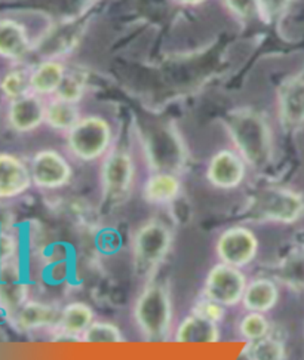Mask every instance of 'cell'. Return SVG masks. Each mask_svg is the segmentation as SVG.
<instances>
[{"label": "cell", "mask_w": 304, "mask_h": 360, "mask_svg": "<svg viewBox=\"0 0 304 360\" xmlns=\"http://www.w3.org/2000/svg\"><path fill=\"white\" fill-rule=\"evenodd\" d=\"M179 191L182 183L175 172L156 171L146 179L143 196L151 205H168L178 198Z\"/></svg>", "instance_id": "ac0fdd59"}, {"label": "cell", "mask_w": 304, "mask_h": 360, "mask_svg": "<svg viewBox=\"0 0 304 360\" xmlns=\"http://www.w3.org/2000/svg\"><path fill=\"white\" fill-rule=\"evenodd\" d=\"M246 169L248 165L236 150L223 148L210 159L206 178L215 188L232 190L243 183Z\"/></svg>", "instance_id": "30bf717a"}, {"label": "cell", "mask_w": 304, "mask_h": 360, "mask_svg": "<svg viewBox=\"0 0 304 360\" xmlns=\"http://www.w3.org/2000/svg\"><path fill=\"white\" fill-rule=\"evenodd\" d=\"M284 279L289 283L304 286V254L289 257L282 267Z\"/></svg>", "instance_id": "f1b7e54d"}, {"label": "cell", "mask_w": 304, "mask_h": 360, "mask_svg": "<svg viewBox=\"0 0 304 360\" xmlns=\"http://www.w3.org/2000/svg\"><path fill=\"white\" fill-rule=\"evenodd\" d=\"M94 310L85 302L75 301L67 304V306L60 311V319L57 323L58 330L67 337L80 338L84 332L91 326L95 321Z\"/></svg>", "instance_id": "ffe728a7"}, {"label": "cell", "mask_w": 304, "mask_h": 360, "mask_svg": "<svg viewBox=\"0 0 304 360\" xmlns=\"http://www.w3.org/2000/svg\"><path fill=\"white\" fill-rule=\"evenodd\" d=\"M239 334L245 341H255L270 334V323L265 313L248 311L239 322Z\"/></svg>", "instance_id": "d4e9b609"}, {"label": "cell", "mask_w": 304, "mask_h": 360, "mask_svg": "<svg viewBox=\"0 0 304 360\" xmlns=\"http://www.w3.org/2000/svg\"><path fill=\"white\" fill-rule=\"evenodd\" d=\"M183 2H187V4H198V2H201V0H183Z\"/></svg>", "instance_id": "836d02e7"}, {"label": "cell", "mask_w": 304, "mask_h": 360, "mask_svg": "<svg viewBox=\"0 0 304 360\" xmlns=\"http://www.w3.org/2000/svg\"><path fill=\"white\" fill-rule=\"evenodd\" d=\"M20 242L11 231H0V264L18 259Z\"/></svg>", "instance_id": "4dcf8cb0"}, {"label": "cell", "mask_w": 304, "mask_h": 360, "mask_svg": "<svg viewBox=\"0 0 304 360\" xmlns=\"http://www.w3.org/2000/svg\"><path fill=\"white\" fill-rule=\"evenodd\" d=\"M250 214L269 223L291 224L297 221L303 211L304 202L296 191L284 187H261L250 199Z\"/></svg>", "instance_id": "5b68a950"}, {"label": "cell", "mask_w": 304, "mask_h": 360, "mask_svg": "<svg viewBox=\"0 0 304 360\" xmlns=\"http://www.w3.org/2000/svg\"><path fill=\"white\" fill-rule=\"evenodd\" d=\"M147 155L156 171L175 172L184 160L182 144L171 132L151 134L147 141Z\"/></svg>", "instance_id": "9a60e30c"}, {"label": "cell", "mask_w": 304, "mask_h": 360, "mask_svg": "<svg viewBox=\"0 0 304 360\" xmlns=\"http://www.w3.org/2000/svg\"><path fill=\"white\" fill-rule=\"evenodd\" d=\"M32 186L30 166L17 155L0 151V200L17 199Z\"/></svg>", "instance_id": "8fae6325"}, {"label": "cell", "mask_w": 304, "mask_h": 360, "mask_svg": "<svg viewBox=\"0 0 304 360\" xmlns=\"http://www.w3.org/2000/svg\"><path fill=\"white\" fill-rule=\"evenodd\" d=\"M258 246V239L251 229L234 226L220 234L215 251L221 262L241 269L255 259Z\"/></svg>", "instance_id": "ba28073f"}, {"label": "cell", "mask_w": 304, "mask_h": 360, "mask_svg": "<svg viewBox=\"0 0 304 360\" xmlns=\"http://www.w3.org/2000/svg\"><path fill=\"white\" fill-rule=\"evenodd\" d=\"M174 340L179 344L189 345L215 344L220 340L218 323L191 311L178 323Z\"/></svg>", "instance_id": "e0dca14e"}, {"label": "cell", "mask_w": 304, "mask_h": 360, "mask_svg": "<svg viewBox=\"0 0 304 360\" xmlns=\"http://www.w3.org/2000/svg\"><path fill=\"white\" fill-rule=\"evenodd\" d=\"M33 186L40 190H57L70 183L73 169L57 150H40L30 160Z\"/></svg>", "instance_id": "9c48e42d"}, {"label": "cell", "mask_w": 304, "mask_h": 360, "mask_svg": "<svg viewBox=\"0 0 304 360\" xmlns=\"http://www.w3.org/2000/svg\"><path fill=\"white\" fill-rule=\"evenodd\" d=\"M30 288L21 273L18 259L0 264V310L11 316L25 301H29Z\"/></svg>", "instance_id": "7c38bea8"}, {"label": "cell", "mask_w": 304, "mask_h": 360, "mask_svg": "<svg viewBox=\"0 0 304 360\" xmlns=\"http://www.w3.org/2000/svg\"><path fill=\"white\" fill-rule=\"evenodd\" d=\"M46 104L36 94H27L21 98L12 100L8 108V123L12 131L30 134L45 123Z\"/></svg>", "instance_id": "4fadbf2b"}, {"label": "cell", "mask_w": 304, "mask_h": 360, "mask_svg": "<svg viewBox=\"0 0 304 360\" xmlns=\"http://www.w3.org/2000/svg\"><path fill=\"white\" fill-rule=\"evenodd\" d=\"M230 8L241 17L251 18L261 12L260 0H227Z\"/></svg>", "instance_id": "1f68e13d"}, {"label": "cell", "mask_w": 304, "mask_h": 360, "mask_svg": "<svg viewBox=\"0 0 304 360\" xmlns=\"http://www.w3.org/2000/svg\"><path fill=\"white\" fill-rule=\"evenodd\" d=\"M60 311L42 301H25L17 311L9 316V319L12 326L20 332H34L57 328Z\"/></svg>", "instance_id": "5bb4252c"}, {"label": "cell", "mask_w": 304, "mask_h": 360, "mask_svg": "<svg viewBox=\"0 0 304 360\" xmlns=\"http://www.w3.org/2000/svg\"><path fill=\"white\" fill-rule=\"evenodd\" d=\"M229 134L234 150L248 166L260 169L270 162L273 138L261 115L253 110H238L229 117Z\"/></svg>", "instance_id": "6da1fadb"}, {"label": "cell", "mask_w": 304, "mask_h": 360, "mask_svg": "<svg viewBox=\"0 0 304 360\" xmlns=\"http://www.w3.org/2000/svg\"><path fill=\"white\" fill-rule=\"evenodd\" d=\"M65 77L63 64L57 61H45L34 68L30 75V91L36 95L57 94Z\"/></svg>", "instance_id": "7402d4cb"}, {"label": "cell", "mask_w": 304, "mask_h": 360, "mask_svg": "<svg viewBox=\"0 0 304 360\" xmlns=\"http://www.w3.org/2000/svg\"><path fill=\"white\" fill-rule=\"evenodd\" d=\"M191 311L196 314H201L205 317V319L213 321L215 323L223 322L224 316H226V307L223 306V304H220V302H217L211 298H206V297L203 300H201L199 302H196Z\"/></svg>", "instance_id": "f546056e"}, {"label": "cell", "mask_w": 304, "mask_h": 360, "mask_svg": "<svg viewBox=\"0 0 304 360\" xmlns=\"http://www.w3.org/2000/svg\"><path fill=\"white\" fill-rule=\"evenodd\" d=\"M0 88L11 101L21 98L30 91V75L21 70H12L2 79Z\"/></svg>", "instance_id": "4316f807"}, {"label": "cell", "mask_w": 304, "mask_h": 360, "mask_svg": "<svg viewBox=\"0 0 304 360\" xmlns=\"http://www.w3.org/2000/svg\"><path fill=\"white\" fill-rule=\"evenodd\" d=\"M279 300V289L272 279L258 278L248 282L242 297V306L246 311L267 313Z\"/></svg>", "instance_id": "d6986e66"}, {"label": "cell", "mask_w": 304, "mask_h": 360, "mask_svg": "<svg viewBox=\"0 0 304 360\" xmlns=\"http://www.w3.org/2000/svg\"><path fill=\"white\" fill-rule=\"evenodd\" d=\"M65 136L68 153L82 162L103 159L113 144L112 124L100 116L80 117Z\"/></svg>", "instance_id": "3957f363"}, {"label": "cell", "mask_w": 304, "mask_h": 360, "mask_svg": "<svg viewBox=\"0 0 304 360\" xmlns=\"http://www.w3.org/2000/svg\"><path fill=\"white\" fill-rule=\"evenodd\" d=\"M101 188L107 202H122L129 195L135 179V162L129 151L110 148L101 163Z\"/></svg>", "instance_id": "8992f818"}, {"label": "cell", "mask_w": 304, "mask_h": 360, "mask_svg": "<svg viewBox=\"0 0 304 360\" xmlns=\"http://www.w3.org/2000/svg\"><path fill=\"white\" fill-rule=\"evenodd\" d=\"M85 83L76 75H65L61 86L57 91V98L76 104L84 96Z\"/></svg>", "instance_id": "83f0119b"}, {"label": "cell", "mask_w": 304, "mask_h": 360, "mask_svg": "<svg viewBox=\"0 0 304 360\" xmlns=\"http://www.w3.org/2000/svg\"><path fill=\"white\" fill-rule=\"evenodd\" d=\"M285 345L270 334L255 341H246L242 357L250 360H282L286 356Z\"/></svg>", "instance_id": "cb8c5ba5"}, {"label": "cell", "mask_w": 304, "mask_h": 360, "mask_svg": "<svg viewBox=\"0 0 304 360\" xmlns=\"http://www.w3.org/2000/svg\"><path fill=\"white\" fill-rule=\"evenodd\" d=\"M30 44L23 27L13 21H0V55L20 60L29 52Z\"/></svg>", "instance_id": "44dd1931"}, {"label": "cell", "mask_w": 304, "mask_h": 360, "mask_svg": "<svg viewBox=\"0 0 304 360\" xmlns=\"http://www.w3.org/2000/svg\"><path fill=\"white\" fill-rule=\"evenodd\" d=\"M246 285V278L239 267L220 262L206 276L205 297L223 304L224 307H233L242 302Z\"/></svg>", "instance_id": "52a82bcc"}, {"label": "cell", "mask_w": 304, "mask_h": 360, "mask_svg": "<svg viewBox=\"0 0 304 360\" xmlns=\"http://www.w3.org/2000/svg\"><path fill=\"white\" fill-rule=\"evenodd\" d=\"M80 115L76 104L55 98L46 104L45 123L53 131L68 132L79 122Z\"/></svg>", "instance_id": "603a6c76"}, {"label": "cell", "mask_w": 304, "mask_h": 360, "mask_svg": "<svg viewBox=\"0 0 304 360\" xmlns=\"http://www.w3.org/2000/svg\"><path fill=\"white\" fill-rule=\"evenodd\" d=\"M172 245V233L160 219H148L138 227L132 240L134 266L138 274L148 276L167 258Z\"/></svg>", "instance_id": "277c9868"}, {"label": "cell", "mask_w": 304, "mask_h": 360, "mask_svg": "<svg viewBox=\"0 0 304 360\" xmlns=\"http://www.w3.org/2000/svg\"><path fill=\"white\" fill-rule=\"evenodd\" d=\"M261 2V12L267 13V15H276V13H279L288 0H260Z\"/></svg>", "instance_id": "d6a6232c"}, {"label": "cell", "mask_w": 304, "mask_h": 360, "mask_svg": "<svg viewBox=\"0 0 304 360\" xmlns=\"http://www.w3.org/2000/svg\"><path fill=\"white\" fill-rule=\"evenodd\" d=\"M80 340L88 344H119L123 342L120 329L108 322L94 321L91 326L84 332Z\"/></svg>", "instance_id": "484cf974"}, {"label": "cell", "mask_w": 304, "mask_h": 360, "mask_svg": "<svg viewBox=\"0 0 304 360\" xmlns=\"http://www.w3.org/2000/svg\"><path fill=\"white\" fill-rule=\"evenodd\" d=\"M279 117L286 129H298L304 124V80H288L279 92Z\"/></svg>", "instance_id": "2e32d148"}, {"label": "cell", "mask_w": 304, "mask_h": 360, "mask_svg": "<svg viewBox=\"0 0 304 360\" xmlns=\"http://www.w3.org/2000/svg\"><path fill=\"white\" fill-rule=\"evenodd\" d=\"M134 319L146 341L160 342L171 334L172 302L167 286L151 282L138 295Z\"/></svg>", "instance_id": "7a4b0ae2"}]
</instances>
